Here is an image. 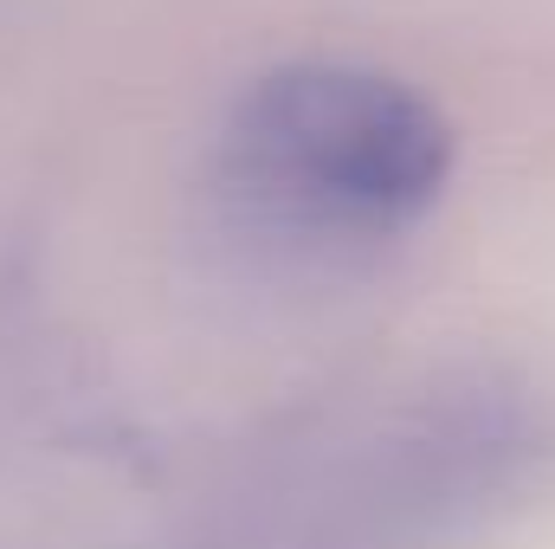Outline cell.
I'll return each instance as SVG.
<instances>
[{"instance_id": "cell-1", "label": "cell", "mask_w": 555, "mask_h": 549, "mask_svg": "<svg viewBox=\"0 0 555 549\" xmlns=\"http://www.w3.org/2000/svg\"><path fill=\"white\" fill-rule=\"evenodd\" d=\"M220 181L291 240H388L446 194L452 124L375 65L291 59L227 111Z\"/></svg>"}]
</instances>
